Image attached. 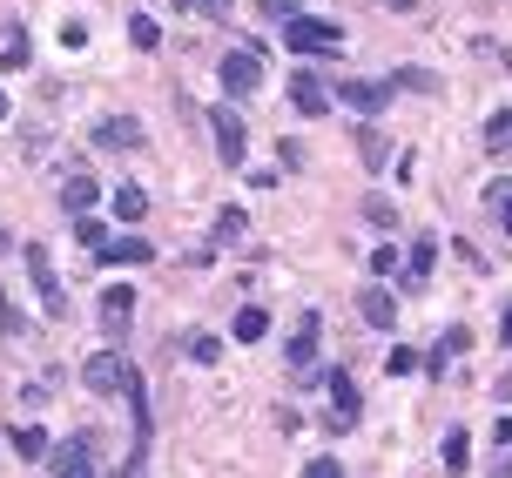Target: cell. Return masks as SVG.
<instances>
[{"label": "cell", "mask_w": 512, "mask_h": 478, "mask_svg": "<svg viewBox=\"0 0 512 478\" xmlns=\"http://www.w3.org/2000/svg\"><path fill=\"white\" fill-rule=\"evenodd\" d=\"M317 337H324V324H317V310H304V317H297V330H290V344H283L290 371H310V364H317Z\"/></svg>", "instance_id": "11"}, {"label": "cell", "mask_w": 512, "mask_h": 478, "mask_svg": "<svg viewBox=\"0 0 512 478\" xmlns=\"http://www.w3.org/2000/svg\"><path fill=\"white\" fill-rule=\"evenodd\" d=\"M358 155H364V169H384V155H391V142H384L378 128H358Z\"/></svg>", "instance_id": "26"}, {"label": "cell", "mask_w": 512, "mask_h": 478, "mask_svg": "<svg viewBox=\"0 0 512 478\" xmlns=\"http://www.w3.org/2000/svg\"><path fill=\"white\" fill-rule=\"evenodd\" d=\"M331 81L317 75V68H297V75H290V108H297V115H310V122H317V115H331Z\"/></svg>", "instance_id": "8"}, {"label": "cell", "mask_w": 512, "mask_h": 478, "mask_svg": "<svg viewBox=\"0 0 512 478\" xmlns=\"http://www.w3.org/2000/svg\"><path fill=\"white\" fill-rule=\"evenodd\" d=\"M432 263H438V243H432V236H418V250H405V270H398L405 290H418V283L432 277Z\"/></svg>", "instance_id": "16"}, {"label": "cell", "mask_w": 512, "mask_h": 478, "mask_svg": "<svg viewBox=\"0 0 512 478\" xmlns=\"http://www.w3.org/2000/svg\"><path fill=\"white\" fill-rule=\"evenodd\" d=\"M128 41H135L142 54L162 48V27H155V14H128Z\"/></svg>", "instance_id": "24"}, {"label": "cell", "mask_w": 512, "mask_h": 478, "mask_svg": "<svg viewBox=\"0 0 512 478\" xmlns=\"http://www.w3.org/2000/svg\"><path fill=\"white\" fill-rule=\"evenodd\" d=\"M364 223L391 229V223H398V202H391V196H364Z\"/></svg>", "instance_id": "27"}, {"label": "cell", "mask_w": 512, "mask_h": 478, "mask_svg": "<svg viewBox=\"0 0 512 478\" xmlns=\"http://www.w3.org/2000/svg\"><path fill=\"white\" fill-rule=\"evenodd\" d=\"M128 378H135V364H128L122 351H88V364H81V384H88L95 398H122Z\"/></svg>", "instance_id": "4"}, {"label": "cell", "mask_w": 512, "mask_h": 478, "mask_svg": "<svg viewBox=\"0 0 512 478\" xmlns=\"http://www.w3.org/2000/svg\"><path fill=\"white\" fill-rule=\"evenodd\" d=\"M142 135H149V128L135 122V115H108V122L88 128V142H95L102 155H128V149H142Z\"/></svg>", "instance_id": "9"}, {"label": "cell", "mask_w": 512, "mask_h": 478, "mask_svg": "<svg viewBox=\"0 0 512 478\" xmlns=\"http://www.w3.org/2000/svg\"><path fill=\"white\" fill-rule=\"evenodd\" d=\"M331 95L344 101V108H358V115H384V101L398 95V88H391V81H337Z\"/></svg>", "instance_id": "10"}, {"label": "cell", "mask_w": 512, "mask_h": 478, "mask_svg": "<svg viewBox=\"0 0 512 478\" xmlns=\"http://www.w3.org/2000/svg\"><path fill=\"white\" fill-rule=\"evenodd\" d=\"M7 438H14V452H21V458H34V465H41V458L54 452V445H48V431H41V425H14Z\"/></svg>", "instance_id": "19"}, {"label": "cell", "mask_w": 512, "mask_h": 478, "mask_svg": "<svg viewBox=\"0 0 512 478\" xmlns=\"http://www.w3.org/2000/svg\"><path fill=\"white\" fill-rule=\"evenodd\" d=\"M243 229H250V216H243V209H216V223H209V250H216V243H236V236H243Z\"/></svg>", "instance_id": "17"}, {"label": "cell", "mask_w": 512, "mask_h": 478, "mask_svg": "<svg viewBox=\"0 0 512 478\" xmlns=\"http://www.w3.org/2000/svg\"><path fill=\"white\" fill-rule=\"evenodd\" d=\"M438 458H445V472H465V465H472V431L452 425V431H445V452H438Z\"/></svg>", "instance_id": "20"}, {"label": "cell", "mask_w": 512, "mask_h": 478, "mask_svg": "<svg viewBox=\"0 0 512 478\" xmlns=\"http://www.w3.org/2000/svg\"><path fill=\"white\" fill-rule=\"evenodd\" d=\"M61 209H68V216H88V209H95V182L68 176V182H61Z\"/></svg>", "instance_id": "18"}, {"label": "cell", "mask_w": 512, "mask_h": 478, "mask_svg": "<svg viewBox=\"0 0 512 478\" xmlns=\"http://www.w3.org/2000/svg\"><path fill=\"white\" fill-rule=\"evenodd\" d=\"M155 243H142V236H108L102 250H88V263L95 270H115V263H149Z\"/></svg>", "instance_id": "12"}, {"label": "cell", "mask_w": 512, "mask_h": 478, "mask_svg": "<svg viewBox=\"0 0 512 478\" xmlns=\"http://www.w3.org/2000/svg\"><path fill=\"white\" fill-rule=\"evenodd\" d=\"M263 330H270V310H263V303H243V310H236V344H256Z\"/></svg>", "instance_id": "22"}, {"label": "cell", "mask_w": 512, "mask_h": 478, "mask_svg": "<svg viewBox=\"0 0 512 478\" xmlns=\"http://www.w3.org/2000/svg\"><path fill=\"white\" fill-rule=\"evenodd\" d=\"M459 351H472V330L452 324V330L432 344V351H425V371H432V378H438V371H452V357H459Z\"/></svg>", "instance_id": "14"}, {"label": "cell", "mask_w": 512, "mask_h": 478, "mask_svg": "<svg viewBox=\"0 0 512 478\" xmlns=\"http://www.w3.org/2000/svg\"><path fill=\"white\" fill-rule=\"evenodd\" d=\"M384 371H391V378H411V371H418V351H391V357H384Z\"/></svg>", "instance_id": "34"}, {"label": "cell", "mask_w": 512, "mask_h": 478, "mask_svg": "<svg viewBox=\"0 0 512 478\" xmlns=\"http://www.w3.org/2000/svg\"><path fill=\"white\" fill-rule=\"evenodd\" d=\"M324 391H331V411H324V425H331V431H358L364 398H358V384H351V371H324Z\"/></svg>", "instance_id": "5"}, {"label": "cell", "mask_w": 512, "mask_h": 478, "mask_svg": "<svg viewBox=\"0 0 512 478\" xmlns=\"http://www.w3.org/2000/svg\"><path fill=\"white\" fill-rule=\"evenodd\" d=\"M216 81H223L230 101H250L256 88H263V48H230L216 61Z\"/></svg>", "instance_id": "2"}, {"label": "cell", "mask_w": 512, "mask_h": 478, "mask_svg": "<svg viewBox=\"0 0 512 478\" xmlns=\"http://www.w3.org/2000/svg\"><path fill=\"white\" fill-rule=\"evenodd\" d=\"M492 445H506V452H512V411L499 418V425H492Z\"/></svg>", "instance_id": "36"}, {"label": "cell", "mask_w": 512, "mask_h": 478, "mask_svg": "<svg viewBox=\"0 0 512 478\" xmlns=\"http://www.w3.org/2000/svg\"><path fill=\"white\" fill-rule=\"evenodd\" d=\"M499 337H506V351H512V303H506V324H499Z\"/></svg>", "instance_id": "38"}, {"label": "cell", "mask_w": 512, "mask_h": 478, "mask_svg": "<svg viewBox=\"0 0 512 478\" xmlns=\"http://www.w3.org/2000/svg\"><path fill=\"white\" fill-rule=\"evenodd\" d=\"M391 88H398V95H438V75H432V68H398Z\"/></svg>", "instance_id": "23"}, {"label": "cell", "mask_w": 512, "mask_h": 478, "mask_svg": "<svg viewBox=\"0 0 512 478\" xmlns=\"http://www.w3.org/2000/svg\"><path fill=\"white\" fill-rule=\"evenodd\" d=\"M182 357H189V364H216V357H223V344H216V337H196V330H189V337H182Z\"/></svg>", "instance_id": "25"}, {"label": "cell", "mask_w": 512, "mask_h": 478, "mask_svg": "<svg viewBox=\"0 0 512 478\" xmlns=\"http://www.w3.org/2000/svg\"><path fill=\"white\" fill-rule=\"evenodd\" d=\"M21 330H27V317H21L7 297H0V337H21Z\"/></svg>", "instance_id": "33"}, {"label": "cell", "mask_w": 512, "mask_h": 478, "mask_svg": "<svg viewBox=\"0 0 512 478\" xmlns=\"http://www.w3.org/2000/svg\"><path fill=\"white\" fill-rule=\"evenodd\" d=\"M75 243H81V250H102L108 223H102V216H75Z\"/></svg>", "instance_id": "28"}, {"label": "cell", "mask_w": 512, "mask_h": 478, "mask_svg": "<svg viewBox=\"0 0 512 478\" xmlns=\"http://www.w3.org/2000/svg\"><path fill=\"white\" fill-rule=\"evenodd\" d=\"M182 14H203V21H223L230 14V0H176Z\"/></svg>", "instance_id": "31"}, {"label": "cell", "mask_w": 512, "mask_h": 478, "mask_svg": "<svg viewBox=\"0 0 512 478\" xmlns=\"http://www.w3.org/2000/svg\"><path fill=\"white\" fill-rule=\"evenodd\" d=\"M21 61H27V34L14 27V34H7V68H21Z\"/></svg>", "instance_id": "35"}, {"label": "cell", "mask_w": 512, "mask_h": 478, "mask_svg": "<svg viewBox=\"0 0 512 478\" xmlns=\"http://www.w3.org/2000/svg\"><path fill=\"white\" fill-rule=\"evenodd\" d=\"M128 324H135V290H128V283H108V290H102V330H108V337H122Z\"/></svg>", "instance_id": "13"}, {"label": "cell", "mask_w": 512, "mask_h": 478, "mask_svg": "<svg viewBox=\"0 0 512 478\" xmlns=\"http://www.w3.org/2000/svg\"><path fill=\"white\" fill-rule=\"evenodd\" d=\"M7 250H14V236H7V229H0V256H7Z\"/></svg>", "instance_id": "41"}, {"label": "cell", "mask_w": 512, "mask_h": 478, "mask_svg": "<svg viewBox=\"0 0 512 478\" xmlns=\"http://www.w3.org/2000/svg\"><path fill=\"white\" fill-rule=\"evenodd\" d=\"M358 310H364V324H371V330H391V324H398V297H391L384 283H371V290H364Z\"/></svg>", "instance_id": "15"}, {"label": "cell", "mask_w": 512, "mask_h": 478, "mask_svg": "<svg viewBox=\"0 0 512 478\" xmlns=\"http://www.w3.org/2000/svg\"><path fill=\"white\" fill-rule=\"evenodd\" d=\"M27 277H34V297H41L48 317H68V297H61V277H54L48 243H27Z\"/></svg>", "instance_id": "6"}, {"label": "cell", "mask_w": 512, "mask_h": 478, "mask_svg": "<svg viewBox=\"0 0 512 478\" xmlns=\"http://www.w3.org/2000/svg\"><path fill=\"white\" fill-rule=\"evenodd\" d=\"M0 122H7V88H0Z\"/></svg>", "instance_id": "42"}, {"label": "cell", "mask_w": 512, "mask_h": 478, "mask_svg": "<svg viewBox=\"0 0 512 478\" xmlns=\"http://www.w3.org/2000/svg\"><path fill=\"white\" fill-rule=\"evenodd\" d=\"M256 21H297V0H256Z\"/></svg>", "instance_id": "30"}, {"label": "cell", "mask_w": 512, "mask_h": 478, "mask_svg": "<svg viewBox=\"0 0 512 478\" xmlns=\"http://www.w3.org/2000/svg\"><path fill=\"white\" fill-rule=\"evenodd\" d=\"M337 478H344V472H337Z\"/></svg>", "instance_id": "43"}, {"label": "cell", "mask_w": 512, "mask_h": 478, "mask_svg": "<svg viewBox=\"0 0 512 478\" xmlns=\"http://www.w3.org/2000/svg\"><path fill=\"white\" fill-rule=\"evenodd\" d=\"M203 122H209V142H216V155H223L230 169H243V155H250V128H243V115H236V101H216Z\"/></svg>", "instance_id": "1"}, {"label": "cell", "mask_w": 512, "mask_h": 478, "mask_svg": "<svg viewBox=\"0 0 512 478\" xmlns=\"http://www.w3.org/2000/svg\"><path fill=\"white\" fill-rule=\"evenodd\" d=\"M283 48L290 54H344V27L297 14V21H283Z\"/></svg>", "instance_id": "3"}, {"label": "cell", "mask_w": 512, "mask_h": 478, "mask_svg": "<svg viewBox=\"0 0 512 478\" xmlns=\"http://www.w3.org/2000/svg\"><path fill=\"white\" fill-rule=\"evenodd\" d=\"M108 478H142V472H135V465H122V472H108Z\"/></svg>", "instance_id": "40"}, {"label": "cell", "mask_w": 512, "mask_h": 478, "mask_svg": "<svg viewBox=\"0 0 512 478\" xmlns=\"http://www.w3.org/2000/svg\"><path fill=\"white\" fill-rule=\"evenodd\" d=\"M115 216H122V223H142V216H149V189L122 182V189H115Z\"/></svg>", "instance_id": "21"}, {"label": "cell", "mask_w": 512, "mask_h": 478, "mask_svg": "<svg viewBox=\"0 0 512 478\" xmlns=\"http://www.w3.org/2000/svg\"><path fill=\"white\" fill-rule=\"evenodd\" d=\"M499 404H512V371H506V378H499Z\"/></svg>", "instance_id": "37"}, {"label": "cell", "mask_w": 512, "mask_h": 478, "mask_svg": "<svg viewBox=\"0 0 512 478\" xmlns=\"http://www.w3.org/2000/svg\"><path fill=\"white\" fill-rule=\"evenodd\" d=\"M384 7H398V14H411V7H418V0H384Z\"/></svg>", "instance_id": "39"}, {"label": "cell", "mask_w": 512, "mask_h": 478, "mask_svg": "<svg viewBox=\"0 0 512 478\" xmlns=\"http://www.w3.org/2000/svg\"><path fill=\"white\" fill-rule=\"evenodd\" d=\"M486 149H492V155H499V149H512V108H499V115L486 122Z\"/></svg>", "instance_id": "29"}, {"label": "cell", "mask_w": 512, "mask_h": 478, "mask_svg": "<svg viewBox=\"0 0 512 478\" xmlns=\"http://www.w3.org/2000/svg\"><path fill=\"white\" fill-rule=\"evenodd\" d=\"M371 270H378V277H391V270H405V256L391 250V243H378V250H371Z\"/></svg>", "instance_id": "32"}, {"label": "cell", "mask_w": 512, "mask_h": 478, "mask_svg": "<svg viewBox=\"0 0 512 478\" xmlns=\"http://www.w3.org/2000/svg\"><path fill=\"white\" fill-rule=\"evenodd\" d=\"M48 478H95V431H75L48 452Z\"/></svg>", "instance_id": "7"}]
</instances>
